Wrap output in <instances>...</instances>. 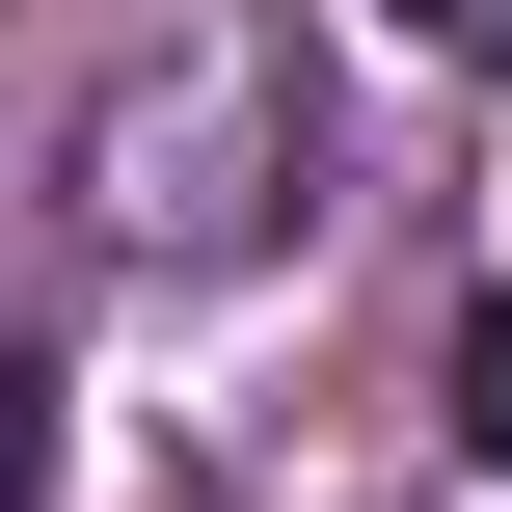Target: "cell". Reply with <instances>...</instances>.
Here are the masks:
<instances>
[{"label": "cell", "instance_id": "6da1fadb", "mask_svg": "<svg viewBox=\"0 0 512 512\" xmlns=\"http://www.w3.org/2000/svg\"><path fill=\"white\" fill-rule=\"evenodd\" d=\"M459 459H512V297H459Z\"/></svg>", "mask_w": 512, "mask_h": 512}, {"label": "cell", "instance_id": "3957f363", "mask_svg": "<svg viewBox=\"0 0 512 512\" xmlns=\"http://www.w3.org/2000/svg\"><path fill=\"white\" fill-rule=\"evenodd\" d=\"M378 27H512V0H378Z\"/></svg>", "mask_w": 512, "mask_h": 512}, {"label": "cell", "instance_id": "7a4b0ae2", "mask_svg": "<svg viewBox=\"0 0 512 512\" xmlns=\"http://www.w3.org/2000/svg\"><path fill=\"white\" fill-rule=\"evenodd\" d=\"M54 486V378H27V351H0V512Z\"/></svg>", "mask_w": 512, "mask_h": 512}]
</instances>
